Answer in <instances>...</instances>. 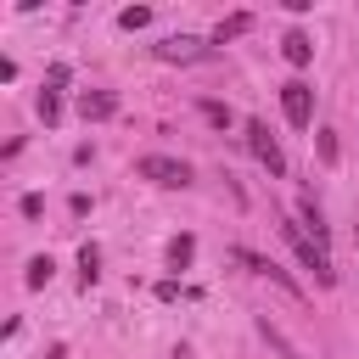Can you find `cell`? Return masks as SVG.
Masks as SVG:
<instances>
[{
    "mask_svg": "<svg viewBox=\"0 0 359 359\" xmlns=\"http://www.w3.org/2000/svg\"><path fill=\"white\" fill-rule=\"evenodd\" d=\"M280 236H286V247L297 252V264H303V269H314V280H320V286H337V269H331L325 247H320V241H314L297 219H280Z\"/></svg>",
    "mask_w": 359,
    "mask_h": 359,
    "instance_id": "cell-1",
    "label": "cell"
},
{
    "mask_svg": "<svg viewBox=\"0 0 359 359\" xmlns=\"http://www.w3.org/2000/svg\"><path fill=\"white\" fill-rule=\"evenodd\" d=\"M135 174L151 180V185H163V191H185V185H191V163H185V157H168V151L135 157Z\"/></svg>",
    "mask_w": 359,
    "mask_h": 359,
    "instance_id": "cell-2",
    "label": "cell"
},
{
    "mask_svg": "<svg viewBox=\"0 0 359 359\" xmlns=\"http://www.w3.org/2000/svg\"><path fill=\"white\" fill-rule=\"evenodd\" d=\"M241 135H247V151H252V157L280 180V174H286V151H280V140L269 135V123H264V118H247V123H241Z\"/></svg>",
    "mask_w": 359,
    "mask_h": 359,
    "instance_id": "cell-3",
    "label": "cell"
},
{
    "mask_svg": "<svg viewBox=\"0 0 359 359\" xmlns=\"http://www.w3.org/2000/svg\"><path fill=\"white\" fill-rule=\"evenodd\" d=\"M230 264H241L247 275H258V280H275L280 292L303 297V286H297V280H292V275H286V269H280V264H275L269 252H252V247H230Z\"/></svg>",
    "mask_w": 359,
    "mask_h": 359,
    "instance_id": "cell-4",
    "label": "cell"
},
{
    "mask_svg": "<svg viewBox=\"0 0 359 359\" xmlns=\"http://www.w3.org/2000/svg\"><path fill=\"white\" fill-rule=\"evenodd\" d=\"M151 56H157V62H208V56H213V39L168 34V39H157V45H151Z\"/></svg>",
    "mask_w": 359,
    "mask_h": 359,
    "instance_id": "cell-5",
    "label": "cell"
},
{
    "mask_svg": "<svg viewBox=\"0 0 359 359\" xmlns=\"http://www.w3.org/2000/svg\"><path fill=\"white\" fill-rule=\"evenodd\" d=\"M280 112H286L292 129H314V90L303 79H286L280 84Z\"/></svg>",
    "mask_w": 359,
    "mask_h": 359,
    "instance_id": "cell-6",
    "label": "cell"
},
{
    "mask_svg": "<svg viewBox=\"0 0 359 359\" xmlns=\"http://www.w3.org/2000/svg\"><path fill=\"white\" fill-rule=\"evenodd\" d=\"M112 112H118V95H112V90H84V95H79V118H84V123H107Z\"/></svg>",
    "mask_w": 359,
    "mask_h": 359,
    "instance_id": "cell-7",
    "label": "cell"
},
{
    "mask_svg": "<svg viewBox=\"0 0 359 359\" xmlns=\"http://www.w3.org/2000/svg\"><path fill=\"white\" fill-rule=\"evenodd\" d=\"M297 224H303L320 247L331 241V224H325V213H320V202H314V196H303V202H297Z\"/></svg>",
    "mask_w": 359,
    "mask_h": 359,
    "instance_id": "cell-8",
    "label": "cell"
},
{
    "mask_svg": "<svg viewBox=\"0 0 359 359\" xmlns=\"http://www.w3.org/2000/svg\"><path fill=\"white\" fill-rule=\"evenodd\" d=\"M280 56H286L292 67H309V62H314V39H309L303 28H292V34L280 39Z\"/></svg>",
    "mask_w": 359,
    "mask_h": 359,
    "instance_id": "cell-9",
    "label": "cell"
},
{
    "mask_svg": "<svg viewBox=\"0 0 359 359\" xmlns=\"http://www.w3.org/2000/svg\"><path fill=\"white\" fill-rule=\"evenodd\" d=\"M258 337H264V342L275 348V359H303V353H297V348L286 342V331H280V325H275L269 314H258Z\"/></svg>",
    "mask_w": 359,
    "mask_h": 359,
    "instance_id": "cell-10",
    "label": "cell"
},
{
    "mask_svg": "<svg viewBox=\"0 0 359 359\" xmlns=\"http://www.w3.org/2000/svg\"><path fill=\"white\" fill-rule=\"evenodd\" d=\"M241 34H252V11H230V17L213 28V45H230V39H241Z\"/></svg>",
    "mask_w": 359,
    "mask_h": 359,
    "instance_id": "cell-11",
    "label": "cell"
},
{
    "mask_svg": "<svg viewBox=\"0 0 359 359\" xmlns=\"http://www.w3.org/2000/svg\"><path fill=\"white\" fill-rule=\"evenodd\" d=\"M191 258H196V236H174L168 241V269L180 275V269H191Z\"/></svg>",
    "mask_w": 359,
    "mask_h": 359,
    "instance_id": "cell-12",
    "label": "cell"
},
{
    "mask_svg": "<svg viewBox=\"0 0 359 359\" xmlns=\"http://www.w3.org/2000/svg\"><path fill=\"white\" fill-rule=\"evenodd\" d=\"M50 275H56V258H50V252H34V258H28V275H22V280H28L34 292H39V286H50Z\"/></svg>",
    "mask_w": 359,
    "mask_h": 359,
    "instance_id": "cell-13",
    "label": "cell"
},
{
    "mask_svg": "<svg viewBox=\"0 0 359 359\" xmlns=\"http://www.w3.org/2000/svg\"><path fill=\"white\" fill-rule=\"evenodd\" d=\"M196 112H202L213 129H230V123H236V112H230L224 101H213V95H202V101H196Z\"/></svg>",
    "mask_w": 359,
    "mask_h": 359,
    "instance_id": "cell-14",
    "label": "cell"
},
{
    "mask_svg": "<svg viewBox=\"0 0 359 359\" xmlns=\"http://www.w3.org/2000/svg\"><path fill=\"white\" fill-rule=\"evenodd\" d=\"M39 118H45V129H56V123H62V90H50V84L39 90Z\"/></svg>",
    "mask_w": 359,
    "mask_h": 359,
    "instance_id": "cell-15",
    "label": "cell"
},
{
    "mask_svg": "<svg viewBox=\"0 0 359 359\" xmlns=\"http://www.w3.org/2000/svg\"><path fill=\"white\" fill-rule=\"evenodd\" d=\"M95 275H101V252L84 241V247H79V280H84V286H95Z\"/></svg>",
    "mask_w": 359,
    "mask_h": 359,
    "instance_id": "cell-16",
    "label": "cell"
},
{
    "mask_svg": "<svg viewBox=\"0 0 359 359\" xmlns=\"http://www.w3.org/2000/svg\"><path fill=\"white\" fill-rule=\"evenodd\" d=\"M151 22V6H123L118 11V28H146Z\"/></svg>",
    "mask_w": 359,
    "mask_h": 359,
    "instance_id": "cell-17",
    "label": "cell"
},
{
    "mask_svg": "<svg viewBox=\"0 0 359 359\" xmlns=\"http://www.w3.org/2000/svg\"><path fill=\"white\" fill-rule=\"evenodd\" d=\"M314 151H320V163H337V135L331 129H314Z\"/></svg>",
    "mask_w": 359,
    "mask_h": 359,
    "instance_id": "cell-18",
    "label": "cell"
},
{
    "mask_svg": "<svg viewBox=\"0 0 359 359\" xmlns=\"http://www.w3.org/2000/svg\"><path fill=\"white\" fill-rule=\"evenodd\" d=\"M17 213H22V219H39V213H45V196H39V191H28V196L17 202Z\"/></svg>",
    "mask_w": 359,
    "mask_h": 359,
    "instance_id": "cell-19",
    "label": "cell"
},
{
    "mask_svg": "<svg viewBox=\"0 0 359 359\" xmlns=\"http://www.w3.org/2000/svg\"><path fill=\"white\" fill-rule=\"evenodd\" d=\"M67 79H73V67H67V62H50V73H45V84H50V90H62Z\"/></svg>",
    "mask_w": 359,
    "mask_h": 359,
    "instance_id": "cell-20",
    "label": "cell"
}]
</instances>
